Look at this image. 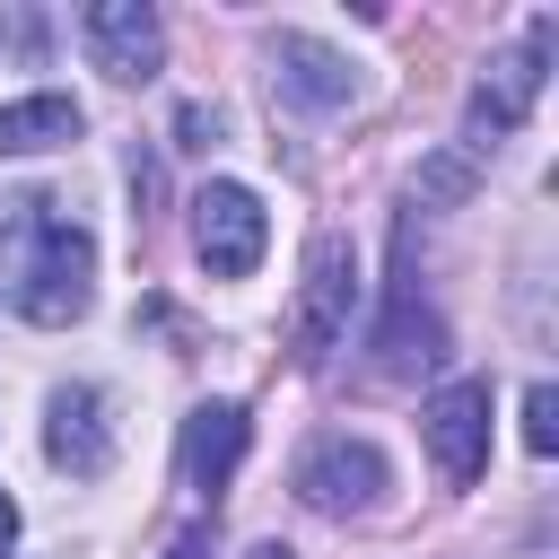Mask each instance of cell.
Wrapping results in <instances>:
<instances>
[{"mask_svg": "<svg viewBox=\"0 0 559 559\" xmlns=\"http://www.w3.org/2000/svg\"><path fill=\"white\" fill-rule=\"evenodd\" d=\"M245 437H253L245 402H201V411L183 419V437H175L183 480H192V489H227V480H236V463H245Z\"/></svg>", "mask_w": 559, "mask_h": 559, "instance_id": "9c48e42d", "label": "cell"}, {"mask_svg": "<svg viewBox=\"0 0 559 559\" xmlns=\"http://www.w3.org/2000/svg\"><path fill=\"white\" fill-rule=\"evenodd\" d=\"M349 306H358V245L323 227V236L306 245V271H297V306H288V358H297V367H323V358L349 341Z\"/></svg>", "mask_w": 559, "mask_h": 559, "instance_id": "7a4b0ae2", "label": "cell"}, {"mask_svg": "<svg viewBox=\"0 0 559 559\" xmlns=\"http://www.w3.org/2000/svg\"><path fill=\"white\" fill-rule=\"evenodd\" d=\"M166 559H210V533H201V524H192V533H175V542H166Z\"/></svg>", "mask_w": 559, "mask_h": 559, "instance_id": "9a60e30c", "label": "cell"}, {"mask_svg": "<svg viewBox=\"0 0 559 559\" xmlns=\"http://www.w3.org/2000/svg\"><path fill=\"white\" fill-rule=\"evenodd\" d=\"M0 297L9 314L61 332L96 306V236L79 218H61L44 192L0 201Z\"/></svg>", "mask_w": 559, "mask_h": 559, "instance_id": "6da1fadb", "label": "cell"}, {"mask_svg": "<svg viewBox=\"0 0 559 559\" xmlns=\"http://www.w3.org/2000/svg\"><path fill=\"white\" fill-rule=\"evenodd\" d=\"M550 44H559V26H550V17H533V35H524L515 52H498V61L480 70V87H472V148H480V140H498V131H515V122L533 114Z\"/></svg>", "mask_w": 559, "mask_h": 559, "instance_id": "5b68a950", "label": "cell"}, {"mask_svg": "<svg viewBox=\"0 0 559 559\" xmlns=\"http://www.w3.org/2000/svg\"><path fill=\"white\" fill-rule=\"evenodd\" d=\"M262 245H271V218L245 183H201L192 192V253H201L210 280H245L262 262Z\"/></svg>", "mask_w": 559, "mask_h": 559, "instance_id": "3957f363", "label": "cell"}, {"mask_svg": "<svg viewBox=\"0 0 559 559\" xmlns=\"http://www.w3.org/2000/svg\"><path fill=\"white\" fill-rule=\"evenodd\" d=\"M9 542H17V507L0 498V559H9Z\"/></svg>", "mask_w": 559, "mask_h": 559, "instance_id": "2e32d148", "label": "cell"}, {"mask_svg": "<svg viewBox=\"0 0 559 559\" xmlns=\"http://www.w3.org/2000/svg\"><path fill=\"white\" fill-rule=\"evenodd\" d=\"M218 140V114H201V105H183V148H210Z\"/></svg>", "mask_w": 559, "mask_h": 559, "instance_id": "5bb4252c", "label": "cell"}, {"mask_svg": "<svg viewBox=\"0 0 559 559\" xmlns=\"http://www.w3.org/2000/svg\"><path fill=\"white\" fill-rule=\"evenodd\" d=\"M79 131H87V114H79V96H61V87L0 105V157H44V148H61V140H79Z\"/></svg>", "mask_w": 559, "mask_h": 559, "instance_id": "7c38bea8", "label": "cell"}, {"mask_svg": "<svg viewBox=\"0 0 559 559\" xmlns=\"http://www.w3.org/2000/svg\"><path fill=\"white\" fill-rule=\"evenodd\" d=\"M376 489H384V454L367 445V437H314L306 454H297V498L314 507V515H358V507H376Z\"/></svg>", "mask_w": 559, "mask_h": 559, "instance_id": "277c9868", "label": "cell"}, {"mask_svg": "<svg viewBox=\"0 0 559 559\" xmlns=\"http://www.w3.org/2000/svg\"><path fill=\"white\" fill-rule=\"evenodd\" d=\"M245 559H297V550H288V542H253Z\"/></svg>", "mask_w": 559, "mask_h": 559, "instance_id": "e0dca14e", "label": "cell"}, {"mask_svg": "<svg viewBox=\"0 0 559 559\" xmlns=\"http://www.w3.org/2000/svg\"><path fill=\"white\" fill-rule=\"evenodd\" d=\"M44 454L79 480H105L114 472V419H105V393L96 384H61L52 393V419H44Z\"/></svg>", "mask_w": 559, "mask_h": 559, "instance_id": "ba28073f", "label": "cell"}, {"mask_svg": "<svg viewBox=\"0 0 559 559\" xmlns=\"http://www.w3.org/2000/svg\"><path fill=\"white\" fill-rule=\"evenodd\" d=\"M79 35H87V61H96L105 79H122V87L157 79V61H166V26H157L148 0H96V9L79 17Z\"/></svg>", "mask_w": 559, "mask_h": 559, "instance_id": "52a82bcc", "label": "cell"}, {"mask_svg": "<svg viewBox=\"0 0 559 559\" xmlns=\"http://www.w3.org/2000/svg\"><path fill=\"white\" fill-rule=\"evenodd\" d=\"M419 437L437 454V480H480L489 472V384H437L419 411Z\"/></svg>", "mask_w": 559, "mask_h": 559, "instance_id": "8992f818", "label": "cell"}, {"mask_svg": "<svg viewBox=\"0 0 559 559\" xmlns=\"http://www.w3.org/2000/svg\"><path fill=\"white\" fill-rule=\"evenodd\" d=\"M524 445H533V454H559V393H550V384L524 393Z\"/></svg>", "mask_w": 559, "mask_h": 559, "instance_id": "4fadbf2b", "label": "cell"}, {"mask_svg": "<svg viewBox=\"0 0 559 559\" xmlns=\"http://www.w3.org/2000/svg\"><path fill=\"white\" fill-rule=\"evenodd\" d=\"M445 358V323H437V306H419V288L402 280L393 297H384V323H376V376H419V367H437Z\"/></svg>", "mask_w": 559, "mask_h": 559, "instance_id": "30bf717a", "label": "cell"}, {"mask_svg": "<svg viewBox=\"0 0 559 559\" xmlns=\"http://www.w3.org/2000/svg\"><path fill=\"white\" fill-rule=\"evenodd\" d=\"M271 70H280V96H297L306 114H332V105H349V61L332 52V44H314V35H271Z\"/></svg>", "mask_w": 559, "mask_h": 559, "instance_id": "8fae6325", "label": "cell"}]
</instances>
